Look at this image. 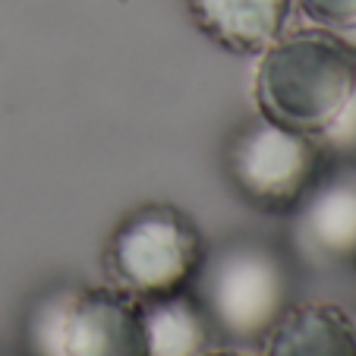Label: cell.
Here are the masks:
<instances>
[{"label":"cell","mask_w":356,"mask_h":356,"mask_svg":"<svg viewBox=\"0 0 356 356\" xmlns=\"http://www.w3.org/2000/svg\"><path fill=\"white\" fill-rule=\"evenodd\" d=\"M195 300L218 337L252 347L262 343L271 325L284 316L293 296V275L281 249L262 240H234L209 249L193 284Z\"/></svg>","instance_id":"7a4b0ae2"},{"label":"cell","mask_w":356,"mask_h":356,"mask_svg":"<svg viewBox=\"0 0 356 356\" xmlns=\"http://www.w3.org/2000/svg\"><path fill=\"white\" fill-rule=\"evenodd\" d=\"M259 347L262 356H356V322L334 302H290Z\"/></svg>","instance_id":"ba28073f"},{"label":"cell","mask_w":356,"mask_h":356,"mask_svg":"<svg viewBox=\"0 0 356 356\" xmlns=\"http://www.w3.org/2000/svg\"><path fill=\"white\" fill-rule=\"evenodd\" d=\"M32 337L44 356H152L142 300L114 284L41 306Z\"/></svg>","instance_id":"5b68a950"},{"label":"cell","mask_w":356,"mask_h":356,"mask_svg":"<svg viewBox=\"0 0 356 356\" xmlns=\"http://www.w3.org/2000/svg\"><path fill=\"white\" fill-rule=\"evenodd\" d=\"M202 356H252V353L236 350V347H224V350H209V353H202Z\"/></svg>","instance_id":"8fae6325"},{"label":"cell","mask_w":356,"mask_h":356,"mask_svg":"<svg viewBox=\"0 0 356 356\" xmlns=\"http://www.w3.org/2000/svg\"><path fill=\"white\" fill-rule=\"evenodd\" d=\"M328 168L322 139L256 117L224 145L227 183L249 209L293 215Z\"/></svg>","instance_id":"277c9868"},{"label":"cell","mask_w":356,"mask_h":356,"mask_svg":"<svg viewBox=\"0 0 356 356\" xmlns=\"http://www.w3.org/2000/svg\"><path fill=\"white\" fill-rule=\"evenodd\" d=\"M353 268H356V265H353Z\"/></svg>","instance_id":"7c38bea8"},{"label":"cell","mask_w":356,"mask_h":356,"mask_svg":"<svg viewBox=\"0 0 356 356\" xmlns=\"http://www.w3.org/2000/svg\"><path fill=\"white\" fill-rule=\"evenodd\" d=\"M252 95L259 117L328 139L356 111V51L318 26L284 32L259 54Z\"/></svg>","instance_id":"6da1fadb"},{"label":"cell","mask_w":356,"mask_h":356,"mask_svg":"<svg viewBox=\"0 0 356 356\" xmlns=\"http://www.w3.org/2000/svg\"><path fill=\"white\" fill-rule=\"evenodd\" d=\"M293 218L296 236L312 256L356 265V161L325 168Z\"/></svg>","instance_id":"8992f818"},{"label":"cell","mask_w":356,"mask_h":356,"mask_svg":"<svg viewBox=\"0 0 356 356\" xmlns=\"http://www.w3.org/2000/svg\"><path fill=\"white\" fill-rule=\"evenodd\" d=\"M302 16L328 32H356V0H293Z\"/></svg>","instance_id":"30bf717a"},{"label":"cell","mask_w":356,"mask_h":356,"mask_svg":"<svg viewBox=\"0 0 356 356\" xmlns=\"http://www.w3.org/2000/svg\"><path fill=\"white\" fill-rule=\"evenodd\" d=\"M193 26L221 51L259 57L287 32L293 0H186Z\"/></svg>","instance_id":"52a82bcc"},{"label":"cell","mask_w":356,"mask_h":356,"mask_svg":"<svg viewBox=\"0 0 356 356\" xmlns=\"http://www.w3.org/2000/svg\"><path fill=\"white\" fill-rule=\"evenodd\" d=\"M209 243L199 224L170 202H148L120 218L104 249L111 284L148 302L193 290Z\"/></svg>","instance_id":"3957f363"},{"label":"cell","mask_w":356,"mask_h":356,"mask_svg":"<svg viewBox=\"0 0 356 356\" xmlns=\"http://www.w3.org/2000/svg\"><path fill=\"white\" fill-rule=\"evenodd\" d=\"M152 356H202L215 343V328L193 290L142 302Z\"/></svg>","instance_id":"9c48e42d"}]
</instances>
